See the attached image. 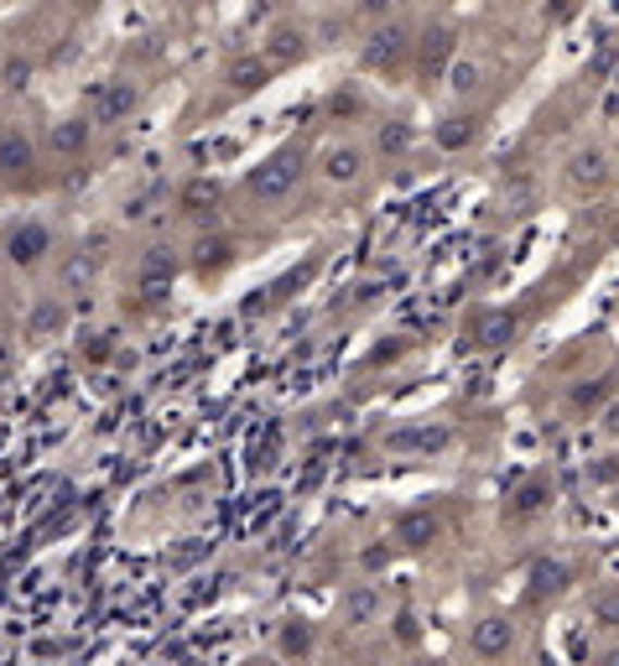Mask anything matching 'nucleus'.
I'll return each mask as SVG.
<instances>
[{"instance_id":"f03ea898","label":"nucleus","mask_w":619,"mask_h":666,"mask_svg":"<svg viewBox=\"0 0 619 666\" xmlns=\"http://www.w3.org/2000/svg\"><path fill=\"white\" fill-rule=\"evenodd\" d=\"M411 48H417V26L406 22V16H385L381 26L364 32V42H359V69L396 73L406 58H411Z\"/></svg>"},{"instance_id":"dca6fc26","label":"nucleus","mask_w":619,"mask_h":666,"mask_svg":"<svg viewBox=\"0 0 619 666\" xmlns=\"http://www.w3.org/2000/svg\"><path fill=\"white\" fill-rule=\"evenodd\" d=\"M89 141H95V125H89V115H63L48 125V157H58V162H73V157H84L89 151Z\"/></svg>"},{"instance_id":"0eeeda50","label":"nucleus","mask_w":619,"mask_h":666,"mask_svg":"<svg viewBox=\"0 0 619 666\" xmlns=\"http://www.w3.org/2000/svg\"><path fill=\"white\" fill-rule=\"evenodd\" d=\"M572 583H578V568H572V557H562V552H547V557H536L525 568V599L531 604H557Z\"/></svg>"},{"instance_id":"c756f323","label":"nucleus","mask_w":619,"mask_h":666,"mask_svg":"<svg viewBox=\"0 0 619 666\" xmlns=\"http://www.w3.org/2000/svg\"><path fill=\"white\" fill-rule=\"evenodd\" d=\"M162 198H168V183H151V188H141L136 198H125V219H131V224H136V219H151Z\"/></svg>"},{"instance_id":"6ab92c4d","label":"nucleus","mask_w":619,"mask_h":666,"mask_svg":"<svg viewBox=\"0 0 619 666\" xmlns=\"http://www.w3.org/2000/svg\"><path fill=\"white\" fill-rule=\"evenodd\" d=\"M479 136H484V115L479 110H453V115H443L432 125V141L443 151H469V146H479Z\"/></svg>"},{"instance_id":"9b49d317","label":"nucleus","mask_w":619,"mask_h":666,"mask_svg":"<svg viewBox=\"0 0 619 666\" xmlns=\"http://www.w3.org/2000/svg\"><path fill=\"white\" fill-rule=\"evenodd\" d=\"M469 333H474V349L500 355V349H510V344L521 338V312L516 308H484V312H474Z\"/></svg>"},{"instance_id":"39448f33","label":"nucleus","mask_w":619,"mask_h":666,"mask_svg":"<svg viewBox=\"0 0 619 666\" xmlns=\"http://www.w3.org/2000/svg\"><path fill=\"white\" fill-rule=\"evenodd\" d=\"M516 645H521V625L510 615H479L469 625V651L479 662H510Z\"/></svg>"},{"instance_id":"7ed1b4c3","label":"nucleus","mask_w":619,"mask_h":666,"mask_svg":"<svg viewBox=\"0 0 619 666\" xmlns=\"http://www.w3.org/2000/svg\"><path fill=\"white\" fill-rule=\"evenodd\" d=\"M42 166V146L26 136L16 120H0V183L5 188H32Z\"/></svg>"},{"instance_id":"7c9ffc66","label":"nucleus","mask_w":619,"mask_h":666,"mask_svg":"<svg viewBox=\"0 0 619 666\" xmlns=\"http://www.w3.org/2000/svg\"><path fill=\"white\" fill-rule=\"evenodd\" d=\"M0 78H5V89H26V78H32V63H26V58H11V63L0 69Z\"/></svg>"},{"instance_id":"9d476101","label":"nucleus","mask_w":619,"mask_h":666,"mask_svg":"<svg viewBox=\"0 0 619 666\" xmlns=\"http://www.w3.org/2000/svg\"><path fill=\"white\" fill-rule=\"evenodd\" d=\"M443 542V516L437 510H401L391 521V552H432Z\"/></svg>"},{"instance_id":"f8f14e48","label":"nucleus","mask_w":619,"mask_h":666,"mask_svg":"<svg viewBox=\"0 0 619 666\" xmlns=\"http://www.w3.org/2000/svg\"><path fill=\"white\" fill-rule=\"evenodd\" d=\"M312 48V26L308 22H276L271 32H265V48L261 58L271 63V69H292V63H302Z\"/></svg>"},{"instance_id":"2f4dec72","label":"nucleus","mask_w":619,"mask_h":666,"mask_svg":"<svg viewBox=\"0 0 619 666\" xmlns=\"http://www.w3.org/2000/svg\"><path fill=\"white\" fill-rule=\"evenodd\" d=\"M359 568H364V572H385V568H391V547H385V542H381V547H364V552H359Z\"/></svg>"},{"instance_id":"f257e3e1","label":"nucleus","mask_w":619,"mask_h":666,"mask_svg":"<svg viewBox=\"0 0 619 666\" xmlns=\"http://www.w3.org/2000/svg\"><path fill=\"white\" fill-rule=\"evenodd\" d=\"M302 177H308V151L297 141L276 146L271 157H261V162L245 172V198L261 203V209H276V203H286L292 193L302 188Z\"/></svg>"},{"instance_id":"c9c22d12","label":"nucleus","mask_w":619,"mask_h":666,"mask_svg":"<svg viewBox=\"0 0 619 666\" xmlns=\"http://www.w3.org/2000/svg\"><path fill=\"white\" fill-rule=\"evenodd\" d=\"M411 666H443V662H432V656H417V662H411Z\"/></svg>"},{"instance_id":"6e6552de","label":"nucleus","mask_w":619,"mask_h":666,"mask_svg":"<svg viewBox=\"0 0 619 666\" xmlns=\"http://www.w3.org/2000/svg\"><path fill=\"white\" fill-rule=\"evenodd\" d=\"M141 110V84L136 78H104L89 99V125L104 131V125H120V120H131Z\"/></svg>"},{"instance_id":"4be33fe9","label":"nucleus","mask_w":619,"mask_h":666,"mask_svg":"<svg viewBox=\"0 0 619 666\" xmlns=\"http://www.w3.org/2000/svg\"><path fill=\"white\" fill-rule=\"evenodd\" d=\"M381 583H359V589H349V594L338 599V619L349 625V630H364V625H375L381 619Z\"/></svg>"},{"instance_id":"f3484780","label":"nucleus","mask_w":619,"mask_h":666,"mask_svg":"<svg viewBox=\"0 0 619 666\" xmlns=\"http://www.w3.org/2000/svg\"><path fill=\"white\" fill-rule=\"evenodd\" d=\"M172 276H177V256H172L168 245H151L141 261H136V282H141L146 303H162L172 292Z\"/></svg>"},{"instance_id":"393cba45","label":"nucleus","mask_w":619,"mask_h":666,"mask_svg":"<svg viewBox=\"0 0 619 666\" xmlns=\"http://www.w3.org/2000/svg\"><path fill=\"white\" fill-rule=\"evenodd\" d=\"M312 645H318V630H312V619H282V630H276V651H282L286 662H308Z\"/></svg>"},{"instance_id":"473e14b6","label":"nucleus","mask_w":619,"mask_h":666,"mask_svg":"<svg viewBox=\"0 0 619 666\" xmlns=\"http://www.w3.org/2000/svg\"><path fill=\"white\" fill-rule=\"evenodd\" d=\"M396 636H401V641H417V636H422V625H417V615H411V609H401V615H396Z\"/></svg>"},{"instance_id":"1a4fd4ad","label":"nucleus","mask_w":619,"mask_h":666,"mask_svg":"<svg viewBox=\"0 0 619 666\" xmlns=\"http://www.w3.org/2000/svg\"><path fill=\"white\" fill-rule=\"evenodd\" d=\"M5 261L16 266V271H37V266L52 256V224L42 219H22V224H11L5 230Z\"/></svg>"},{"instance_id":"b1692460","label":"nucleus","mask_w":619,"mask_h":666,"mask_svg":"<svg viewBox=\"0 0 619 666\" xmlns=\"http://www.w3.org/2000/svg\"><path fill=\"white\" fill-rule=\"evenodd\" d=\"M69 329V303L52 292V297H37L32 303V312H26V333L32 338H52V333H63Z\"/></svg>"},{"instance_id":"72a5a7b5","label":"nucleus","mask_w":619,"mask_h":666,"mask_svg":"<svg viewBox=\"0 0 619 666\" xmlns=\"http://www.w3.org/2000/svg\"><path fill=\"white\" fill-rule=\"evenodd\" d=\"M110 355V333H95V338H84V359H104Z\"/></svg>"},{"instance_id":"f704fd0d","label":"nucleus","mask_w":619,"mask_h":666,"mask_svg":"<svg viewBox=\"0 0 619 666\" xmlns=\"http://www.w3.org/2000/svg\"><path fill=\"white\" fill-rule=\"evenodd\" d=\"M598 666H619V641L609 645V651H604V656H598Z\"/></svg>"},{"instance_id":"aec40b11","label":"nucleus","mask_w":619,"mask_h":666,"mask_svg":"<svg viewBox=\"0 0 619 666\" xmlns=\"http://www.w3.org/2000/svg\"><path fill=\"white\" fill-rule=\"evenodd\" d=\"M235 266V239L230 235H198L193 239V276L198 282H214Z\"/></svg>"},{"instance_id":"20e7f679","label":"nucleus","mask_w":619,"mask_h":666,"mask_svg":"<svg viewBox=\"0 0 619 666\" xmlns=\"http://www.w3.org/2000/svg\"><path fill=\"white\" fill-rule=\"evenodd\" d=\"M370 177V151L359 141H334L323 146V157H318V183L334 193H355L359 183Z\"/></svg>"},{"instance_id":"412c9836","label":"nucleus","mask_w":619,"mask_h":666,"mask_svg":"<svg viewBox=\"0 0 619 666\" xmlns=\"http://www.w3.org/2000/svg\"><path fill=\"white\" fill-rule=\"evenodd\" d=\"M271 63H265L261 52H239L235 63L224 69V84H230V95H261L265 84H271Z\"/></svg>"},{"instance_id":"cd10ccee","label":"nucleus","mask_w":619,"mask_h":666,"mask_svg":"<svg viewBox=\"0 0 619 666\" xmlns=\"http://www.w3.org/2000/svg\"><path fill=\"white\" fill-rule=\"evenodd\" d=\"M375 151H381V157H401V151H411V125H406V120H385L381 131H375Z\"/></svg>"},{"instance_id":"5701e85b","label":"nucleus","mask_w":619,"mask_h":666,"mask_svg":"<svg viewBox=\"0 0 619 666\" xmlns=\"http://www.w3.org/2000/svg\"><path fill=\"white\" fill-rule=\"evenodd\" d=\"M177 214L183 219H214L219 214V183L214 177H193L177 188Z\"/></svg>"},{"instance_id":"c85d7f7f","label":"nucleus","mask_w":619,"mask_h":666,"mask_svg":"<svg viewBox=\"0 0 619 666\" xmlns=\"http://www.w3.org/2000/svg\"><path fill=\"white\" fill-rule=\"evenodd\" d=\"M95 271H99V261H95V256H84V250H73L69 261H63V292H84V286L95 282Z\"/></svg>"},{"instance_id":"ddd939ff","label":"nucleus","mask_w":619,"mask_h":666,"mask_svg":"<svg viewBox=\"0 0 619 666\" xmlns=\"http://www.w3.org/2000/svg\"><path fill=\"white\" fill-rule=\"evenodd\" d=\"M562 177H568L572 193H598L609 177H615V162H609V151L604 146H578L562 166Z\"/></svg>"},{"instance_id":"a878e982","label":"nucleus","mask_w":619,"mask_h":666,"mask_svg":"<svg viewBox=\"0 0 619 666\" xmlns=\"http://www.w3.org/2000/svg\"><path fill=\"white\" fill-rule=\"evenodd\" d=\"M589 615H594V630L619 636V583H604V589H598L594 604H589Z\"/></svg>"},{"instance_id":"423d86ee","label":"nucleus","mask_w":619,"mask_h":666,"mask_svg":"<svg viewBox=\"0 0 619 666\" xmlns=\"http://www.w3.org/2000/svg\"><path fill=\"white\" fill-rule=\"evenodd\" d=\"M385 453H401V458H437V453L453 448V428L443 422H401L381 437Z\"/></svg>"},{"instance_id":"2eb2a0df","label":"nucleus","mask_w":619,"mask_h":666,"mask_svg":"<svg viewBox=\"0 0 619 666\" xmlns=\"http://www.w3.org/2000/svg\"><path fill=\"white\" fill-rule=\"evenodd\" d=\"M453 42H458V37H453L448 22L422 26V37H417V48H411V58H417V73H422V78H437V73L453 63Z\"/></svg>"},{"instance_id":"a211bd4d","label":"nucleus","mask_w":619,"mask_h":666,"mask_svg":"<svg viewBox=\"0 0 619 666\" xmlns=\"http://www.w3.org/2000/svg\"><path fill=\"white\" fill-rule=\"evenodd\" d=\"M615 391H619V375H615V370H598V375H583V381H572L568 396H562V406H568L572 417H594V411L609 402Z\"/></svg>"},{"instance_id":"4468645a","label":"nucleus","mask_w":619,"mask_h":666,"mask_svg":"<svg viewBox=\"0 0 619 666\" xmlns=\"http://www.w3.org/2000/svg\"><path fill=\"white\" fill-rule=\"evenodd\" d=\"M547 510H552V479L531 474L516 484V495L505 499V526H525V521H536V516H547Z\"/></svg>"},{"instance_id":"bb28decb","label":"nucleus","mask_w":619,"mask_h":666,"mask_svg":"<svg viewBox=\"0 0 619 666\" xmlns=\"http://www.w3.org/2000/svg\"><path fill=\"white\" fill-rule=\"evenodd\" d=\"M479 84H484V63H474V58H453L448 63V89L458 99L479 95Z\"/></svg>"}]
</instances>
